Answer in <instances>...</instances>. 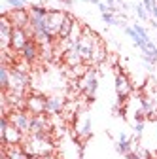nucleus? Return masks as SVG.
<instances>
[{
	"instance_id": "4468645a",
	"label": "nucleus",
	"mask_w": 157,
	"mask_h": 159,
	"mask_svg": "<svg viewBox=\"0 0 157 159\" xmlns=\"http://www.w3.org/2000/svg\"><path fill=\"white\" fill-rule=\"evenodd\" d=\"M63 59H65V63H66V66H68V68H70V66H78V65L85 63V61H83V57H82V53L78 51V48L68 49V51L63 55Z\"/></svg>"
},
{
	"instance_id": "6ab92c4d",
	"label": "nucleus",
	"mask_w": 157,
	"mask_h": 159,
	"mask_svg": "<svg viewBox=\"0 0 157 159\" xmlns=\"http://www.w3.org/2000/svg\"><path fill=\"white\" fill-rule=\"evenodd\" d=\"M101 17H102V21H104L106 25H119V23H121L119 19L114 15V11H106V13H102Z\"/></svg>"
},
{
	"instance_id": "20e7f679",
	"label": "nucleus",
	"mask_w": 157,
	"mask_h": 159,
	"mask_svg": "<svg viewBox=\"0 0 157 159\" xmlns=\"http://www.w3.org/2000/svg\"><path fill=\"white\" fill-rule=\"evenodd\" d=\"M8 117H10V123H13L19 131H23L25 134L30 133V125H32V117L34 116L29 110H11L8 114Z\"/></svg>"
},
{
	"instance_id": "cd10ccee",
	"label": "nucleus",
	"mask_w": 157,
	"mask_h": 159,
	"mask_svg": "<svg viewBox=\"0 0 157 159\" xmlns=\"http://www.w3.org/2000/svg\"><path fill=\"white\" fill-rule=\"evenodd\" d=\"M150 159H151V157H150Z\"/></svg>"
},
{
	"instance_id": "bb28decb",
	"label": "nucleus",
	"mask_w": 157,
	"mask_h": 159,
	"mask_svg": "<svg viewBox=\"0 0 157 159\" xmlns=\"http://www.w3.org/2000/svg\"><path fill=\"white\" fill-rule=\"evenodd\" d=\"M59 2H63V4H66V6H70V4H72V0H59Z\"/></svg>"
},
{
	"instance_id": "c85d7f7f",
	"label": "nucleus",
	"mask_w": 157,
	"mask_h": 159,
	"mask_svg": "<svg viewBox=\"0 0 157 159\" xmlns=\"http://www.w3.org/2000/svg\"><path fill=\"white\" fill-rule=\"evenodd\" d=\"M155 159H157V157H155Z\"/></svg>"
},
{
	"instance_id": "f257e3e1",
	"label": "nucleus",
	"mask_w": 157,
	"mask_h": 159,
	"mask_svg": "<svg viewBox=\"0 0 157 159\" xmlns=\"http://www.w3.org/2000/svg\"><path fill=\"white\" fill-rule=\"evenodd\" d=\"M21 146L27 155L44 157L53 153V142L49 140V134H27Z\"/></svg>"
},
{
	"instance_id": "b1692460",
	"label": "nucleus",
	"mask_w": 157,
	"mask_h": 159,
	"mask_svg": "<svg viewBox=\"0 0 157 159\" xmlns=\"http://www.w3.org/2000/svg\"><path fill=\"white\" fill-rule=\"evenodd\" d=\"M142 4H144V8L148 10V13H151V10L157 6V2H155V0H142Z\"/></svg>"
},
{
	"instance_id": "7ed1b4c3",
	"label": "nucleus",
	"mask_w": 157,
	"mask_h": 159,
	"mask_svg": "<svg viewBox=\"0 0 157 159\" xmlns=\"http://www.w3.org/2000/svg\"><path fill=\"white\" fill-rule=\"evenodd\" d=\"M96 87H99V78H96V70L89 68L83 78L78 80V89H80L89 101H93L96 95Z\"/></svg>"
},
{
	"instance_id": "9d476101",
	"label": "nucleus",
	"mask_w": 157,
	"mask_h": 159,
	"mask_svg": "<svg viewBox=\"0 0 157 159\" xmlns=\"http://www.w3.org/2000/svg\"><path fill=\"white\" fill-rule=\"evenodd\" d=\"M51 131V121L46 117V114H38L32 117V125L29 134H47Z\"/></svg>"
},
{
	"instance_id": "dca6fc26",
	"label": "nucleus",
	"mask_w": 157,
	"mask_h": 159,
	"mask_svg": "<svg viewBox=\"0 0 157 159\" xmlns=\"http://www.w3.org/2000/svg\"><path fill=\"white\" fill-rule=\"evenodd\" d=\"M106 59V49H104V46H102V42L99 40L96 42V46H95V49H93V55H91V63H95V65H99V63H102Z\"/></svg>"
},
{
	"instance_id": "f03ea898",
	"label": "nucleus",
	"mask_w": 157,
	"mask_h": 159,
	"mask_svg": "<svg viewBox=\"0 0 157 159\" xmlns=\"http://www.w3.org/2000/svg\"><path fill=\"white\" fill-rule=\"evenodd\" d=\"M0 134H2V142L8 144V146H19V144H23L25 136H27L23 131H19L13 123H10V117L8 116L0 117Z\"/></svg>"
},
{
	"instance_id": "39448f33",
	"label": "nucleus",
	"mask_w": 157,
	"mask_h": 159,
	"mask_svg": "<svg viewBox=\"0 0 157 159\" xmlns=\"http://www.w3.org/2000/svg\"><path fill=\"white\" fill-rule=\"evenodd\" d=\"M27 85H29V74H27V70H25V68H21V66H17V65H13V68H11V82H10V89H11V91H19V93H23ZM10 89H8V91H10Z\"/></svg>"
},
{
	"instance_id": "a878e982",
	"label": "nucleus",
	"mask_w": 157,
	"mask_h": 159,
	"mask_svg": "<svg viewBox=\"0 0 157 159\" xmlns=\"http://www.w3.org/2000/svg\"><path fill=\"white\" fill-rule=\"evenodd\" d=\"M40 159H57L53 153H49V155H44V157H40Z\"/></svg>"
},
{
	"instance_id": "4be33fe9",
	"label": "nucleus",
	"mask_w": 157,
	"mask_h": 159,
	"mask_svg": "<svg viewBox=\"0 0 157 159\" xmlns=\"http://www.w3.org/2000/svg\"><path fill=\"white\" fill-rule=\"evenodd\" d=\"M132 29L136 30V34H138V36H140L142 40H146V42H150V36H148V30H146V29H144L142 25H134Z\"/></svg>"
},
{
	"instance_id": "ddd939ff",
	"label": "nucleus",
	"mask_w": 157,
	"mask_h": 159,
	"mask_svg": "<svg viewBox=\"0 0 157 159\" xmlns=\"http://www.w3.org/2000/svg\"><path fill=\"white\" fill-rule=\"evenodd\" d=\"M65 106H66V102H65L63 97L53 95V97H47L46 98V114H53V116L63 114L65 112Z\"/></svg>"
},
{
	"instance_id": "412c9836",
	"label": "nucleus",
	"mask_w": 157,
	"mask_h": 159,
	"mask_svg": "<svg viewBox=\"0 0 157 159\" xmlns=\"http://www.w3.org/2000/svg\"><path fill=\"white\" fill-rule=\"evenodd\" d=\"M134 10H136V15H138L142 21H146V19H148V10L144 8V4H136Z\"/></svg>"
},
{
	"instance_id": "5701e85b",
	"label": "nucleus",
	"mask_w": 157,
	"mask_h": 159,
	"mask_svg": "<svg viewBox=\"0 0 157 159\" xmlns=\"http://www.w3.org/2000/svg\"><path fill=\"white\" fill-rule=\"evenodd\" d=\"M106 4H108L110 11H117L115 6H123V8H127V4H123V0H106Z\"/></svg>"
},
{
	"instance_id": "f3484780",
	"label": "nucleus",
	"mask_w": 157,
	"mask_h": 159,
	"mask_svg": "<svg viewBox=\"0 0 157 159\" xmlns=\"http://www.w3.org/2000/svg\"><path fill=\"white\" fill-rule=\"evenodd\" d=\"M74 19L70 17V15H66V19H65V23H63V27H61V30H59V34H57V38L59 40H66L68 36H70V32H72V27H74Z\"/></svg>"
},
{
	"instance_id": "6e6552de",
	"label": "nucleus",
	"mask_w": 157,
	"mask_h": 159,
	"mask_svg": "<svg viewBox=\"0 0 157 159\" xmlns=\"http://www.w3.org/2000/svg\"><path fill=\"white\" fill-rule=\"evenodd\" d=\"M66 15H68V13L59 11V10H51V11L47 13V29H49V32H51L55 38H57L59 30H61L65 19H66Z\"/></svg>"
},
{
	"instance_id": "1a4fd4ad",
	"label": "nucleus",
	"mask_w": 157,
	"mask_h": 159,
	"mask_svg": "<svg viewBox=\"0 0 157 159\" xmlns=\"http://www.w3.org/2000/svg\"><path fill=\"white\" fill-rule=\"evenodd\" d=\"M30 40L27 29H19V27H13V32H11V49L15 53H21V49L27 46V42Z\"/></svg>"
},
{
	"instance_id": "f8f14e48",
	"label": "nucleus",
	"mask_w": 157,
	"mask_h": 159,
	"mask_svg": "<svg viewBox=\"0 0 157 159\" xmlns=\"http://www.w3.org/2000/svg\"><path fill=\"white\" fill-rule=\"evenodd\" d=\"M8 19L11 21L13 27H19V29H25L30 21V15H29V10H11L10 13H6Z\"/></svg>"
},
{
	"instance_id": "0eeeda50",
	"label": "nucleus",
	"mask_w": 157,
	"mask_h": 159,
	"mask_svg": "<svg viewBox=\"0 0 157 159\" xmlns=\"http://www.w3.org/2000/svg\"><path fill=\"white\" fill-rule=\"evenodd\" d=\"M46 98L47 97H42V95H30L27 97V104H25V110H29L32 116H38V114H46Z\"/></svg>"
},
{
	"instance_id": "393cba45",
	"label": "nucleus",
	"mask_w": 157,
	"mask_h": 159,
	"mask_svg": "<svg viewBox=\"0 0 157 159\" xmlns=\"http://www.w3.org/2000/svg\"><path fill=\"white\" fill-rule=\"evenodd\" d=\"M127 159H142L138 153H134V152H131V153H127Z\"/></svg>"
},
{
	"instance_id": "9b49d317",
	"label": "nucleus",
	"mask_w": 157,
	"mask_h": 159,
	"mask_svg": "<svg viewBox=\"0 0 157 159\" xmlns=\"http://www.w3.org/2000/svg\"><path fill=\"white\" fill-rule=\"evenodd\" d=\"M38 57H40V44L30 38L29 42H27V46L21 49V59H23L25 63H34Z\"/></svg>"
},
{
	"instance_id": "aec40b11",
	"label": "nucleus",
	"mask_w": 157,
	"mask_h": 159,
	"mask_svg": "<svg viewBox=\"0 0 157 159\" xmlns=\"http://www.w3.org/2000/svg\"><path fill=\"white\" fill-rule=\"evenodd\" d=\"M29 0H6V4L11 8V10H25Z\"/></svg>"
},
{
	"instance_id": "2eb2a0df",
	"label": "nucleus",
	"mask_w": 157,
	"mask_h": 159,
	"mask_svg": "<svg viewBox=\"0 0 157 159\" xmlns=\"http://www.w3.org/2000/svg\"><path fill=\"white\" fill-rule=\"evenodd\" d=\"M10 82H11V68L8 65H2L0 66V87H2V91L10 89Z\"/></svg>"
},
{
	"instance_id": "423d86ee",
	"label": "nucleus",
	"mask_w": 157,
	"mask_h": 159,
	"mask_svg": "<svg viewBox=\"0 0 157 159\" xmlns=\"http://www.w3.org/2000/svg\"><path fill=\"white\" fill-rule=\"evenodd\" d=\"M115 93H117L119 102L125 101V98L132 93V84H131V80H129L123 72H117V74H115Z\"/></svg>"
},
{
	"instance_id": "a211bd4d",
	"label": "nucleus",
	"mask_w": 157,
	"mask_h": 159,
	"mask_svg": "<svg viewBox=\"0 0 157 159\" xmlns=\"http://www.w3.org/2000/svg\"><path fill=\"white\" fill-rule=\"evenodd\" d=\"M78 134H80V138H89L91 136V119L89 117H83L82 125H78Z\"/></svg>"
}]
</instances>
